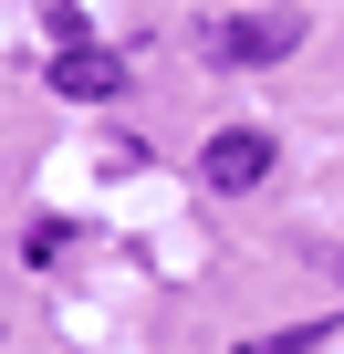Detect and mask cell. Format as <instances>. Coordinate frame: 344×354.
Returning a JSON list of instances; mask_svg holds the SVG:
<instances>
[{
    "label": "cell",
    "instance_id": "1",
    "mask_svg": "<svg viewBox=\"0 0 344 354\" xmlns=\"http://www.w3.org/2000/svg\"><path fill=\"white\" fill-rule=\"evenodd\" d=\"M199 53H209L219 73H261V63L302 53V11H240V21H209Z\"/></svg>",
    "mask_w": 344,
    "mask_h": 354
},
{
    "label": "cell",
    "instance_id": "2",
    "mask_svg": "<svg viewBox=\"0 0 344 354\" xmlns=\"http://www.w3.org/2000/svg\"><path fill=\"white\" fill-rule=\"evenodd\" d=\"M199 177H209L219 198L261 188V177H271V136H261V125H219V136H209V156H199Z\"/></svg>",
    "mask_w": 344,
    "mask_h": 354
},
{
    "label": "cell",
    "instance_id": "3",
    "mask_svg": "<svg viewBox=\"0 0 344 354\" xmlns=\"http://www.w3.org/2000/svg\"><path fill=\"white\" fill-rule=\"evenodd\" d=\"M53 94H73V104H105V94H125V63H115L105 42H63V53H53Z\"/></svg>",
    "mask_w": 344,
    "mask_h": 354
},
{
    "label": "cell",
    "instance_id": "4",
    "mask_svg": "<svg viewBox=\"0 0 344 354\" xmlns=\"http://www.w3.org/2000/svg\"><path fill=\"white\" fill-rule=\"evenodd\" d=\"M323 333H334V313H313V323H282V333H251L240 354H313Z\"/></svg>",
    "mask_w": 344,
    "mask_h": 354
},
{
    "label": "cell",
    "instance_id": "5",
    "mask_svg": "<svg viewBox=\"0 0 344 354\" xmlns=\"http://www.w3.org/2000/svg\"><path fill=\"white\" fill-rule=\"evenodd\" d=\"M42 21H53V42H84V11H73V0H42Z\"/></svg>",
    "mask_w": 344,
    "mask_h": 354
}]
</instances>
